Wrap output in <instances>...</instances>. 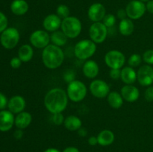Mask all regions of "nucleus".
<instances>
[{
  "mask_svg": "<svg viewBox=\"0 0 153 152\" xmlns=\"http://www.w3.org/2000/svg\"><path fill=\"white\" fill-rule=\"evenodd\" d=\"M68 99V95L65 90L61 88H54L45 95V107L52 114L62 113L67 108Z\"/></svg>",
  "mask_w": 153,
  "mask_h": 152,
  "instance_id": "1",
  "label": "nucleus"
},
{
  "mask_svg": "<svg viewBox=\"0 0 153 152\" xmlns=\"http://www.w3.org/2000/svg\"><path fill=\"white\" fill-rule=\"evenodd\" d=\"M42 61L46 68L55 69L61 66L64 61V53L59 46L49 44L42 52Z\"/></svg>",
  "mask_w": 153,
  "mask_h": 152,
  "instance_id": "2",
  "label": "nucleus"
},
{
  "mask_svg": "<svg viewBox=\"0 0 153 152\" xmlns=\"http://www.w3.org/2000/svg\"><path fill=\"white\" fill-rule=\"evenodd\" d=\"M61 31L65 34L68 38L74 39L81 34L82 25L81 21L75 16H69L62 20Z\"/></svg>",
  "mask_w": 153,
  "mask_h": 152,
  "instance_id": "3",
  "label": "nucleus"
},
{
  "mask_svg": "<svg viewBox=\"0 0 153 152\" xmlns=\"http://www.w3.org/2000/svg\"><path fill=\"white\" fill-rule=\"evenodd\" d=\"M97 43L91 40H80L74 47V54L80 60H87L91 58L97 51Z\"/></svg>",
  "mask_w": 153,
  "mask_h": 152,
  "instance_id": "4",
  "label": "nucleus"
},
{
  "mask_svg": "<svg viewBox=\"0 0 153 152\" xmlns=\"http://www.w3.org/2000/svg\"><path fill=\"white\" fill-rule=\"evenodd\" d=\"M88 89L85 83L81 80H75L68 83L67 93L69 99L73 102H80L85 98Z\"/></svg>",
  "mask_w": 153,
  "mask_h": 152,
  "instance_id": "5",
  "label": "nucleus"
},
{
  "mask_svg": "<svg viewBox=\"0 0 153 152\" xmlns=\"http://www.w3.org/2000/svg\"><path fill=\"white\" fill-rule=\"evenodd\" d=\"M19 40V33L15 28H7L1 34L0 41L4 48L12 49L16 47Z\"/></svg>",
  "mask_w": 153,
  "mask_h": 152,
  "instance_id": "6",
  "label": "nucleus"
},
{
  "mask_svg": "<svg viewBox=\"0 0 153 152\" xmlns=\"http://www.w3.org/2000/svg\"><path fill=\"white\" fill-rule=\"evenodd\" d=\"M126 62V57L118 50H111L105 55V63L110 69H120Z\"/></svg>",
  "mask_w": 153,
  "mask_h": 152,
  "instance_id": "7",
  "label": "nucleus"
},
{
  "mask_svg": "<svg viewBox=\"0 0 153 152\" xmlns=\"http://www.w3.org/2000/svg\"><path fill=\"white\" fill-rule=\"evenodd\" d=\"M108 35V28L101 22H94L89 28V36L95 43H102Z\"/></svg>",
  "mask_w": 153,
  "mask_h": 152,
  "instance_id": "8",
  "label": "nucleus"
},
{
  "mask_svg": "<svg viewBox=\"0 0 153 152\" xmlns=\"http://www.w3.org/2000/svg\"><path fill=\"white\" fill-rule=\"evenodd\" d=\"M146 10V4L140 0L129 1L126 7L127 16L131 19H138L144 15Z\"/></svg>",
  "mask_w": 153,
  "mask_h": 152,
  "instance_id": "9",
  "label": "nucleus"
},
{
  "mask_svg": "<svg viewBox=\"0 0 153 152\" xmlns=\"http://www.w3.org/2000/svg\"><path fill=\"white\" fill-rule=\"evenodd\" d=\"M30 43L37 49H44L50 43V35L46 31L37 30L30 35Z\"/></svg>",
  "mask_w": 153,
  "mask_h": 152,
  "instance_id": "10",
  "label": "nucleus"
},
{
  "mask_svg": "<svg viewBox=\"0 0 153 152\" xmlns=\"http://www.w3.org/2000/svg\"><path fill=\"white\" fill-rule=\"evenodd\" d=\"M90 91L96 98H104L110 92V87L105 80L97 79L93 80L90 84Z\"/></svg>",
  "mask_w": 153,
  "mask_h": 152,
  "instance_id": "11",
  "label": "nucleus"
},
{
  "mask_svg": "<svg viewBox=\"0 0 153 152\" xmlns=\"http://www.w3.org/2000/svg\"><path fill=\"white\" fill-rule=\"evenodd\" d=\"M137 80L141 86H149L153 83V68L150 65H143L137 72Z\"/></svg>",
  "mask_w": 153,
  "mask_h": 152,
  "instance_id": "12",
  "label": "nucleus"
},
{
  "mask_svg": "<svg viewBox=\"0 0 153 152\" xmlns=\"http://www.w3.org/2000/svg\"><path fill=\"white\" fill-rule=\"evenodd\" d=\"M88 15L92 22H101L106 15L105 7L101 3H94L88 9Z\"/></svg>",
  "mask_w": 153,
  "mask_h": 152,
  "instance_id": "13",
  "label": "nucleus"
},
{
  "mask_svg": "<svg viewBox=\"0 0 153 152\" xmlns=\"http://www.w3.org/2000/svg\"><path fill=\"white\" fill-rule=\"evenodd\" d=\"M120 94L126 101L132 103L139 98L140 91L132 84H126L122 87Z\"/></svg>",
  "mask_w": 153,
  "mask_h": 152,
  "instance_id": "14",
  "label": "nucleus"
},
{
  "mask_svg": "<svg viewBox=\"0 0 153 152\" xmlns=\"http://www.w3.org/2000/svg\"><path fill=\"white\" fill-rule=\"evenodd\" d=\"M61 19L57 14H49L43 19V25L46 31L54 32L59 29L61 25Z\"/></svg>",
  "mask_w": 153,
  "mask_h": 152,
  "instance_id": "15",
  "label": "nucleus"
},
{
  "mask_svg": "<svg viewBox=\"0 0 153 152\" xmlns=\"http://www.w3.org/2000/svg\"><path fill=\"white\" fill-rule=\"evenodd\" d=\"M14 121L13 113L10 111L2 110L0 112V131L5 132L11 129Z\"/></svg>",
  "mask_w": 153,
  "mask_h": 152,
  "instance_id": "16",
  "label": "nucleus"
},
{
  "mask_svg": "<svg viewBox=\"0 0 153 152\" xmlns=\"http://www.w3.org/2000/svg\"><path fill=\"white\" fill-rule=\"evenodd\" d=\"M25 101L23 97L20 95H15L9 100L7 103L9 111L12 113H19L24 110L25 107Z\"/></svg>",
  "mask_w": 153,
  "mask_h": 152,
  "instance_id": "17",
  "label": "nucleus"
},
{
  "mask_svg": "<svg viewBox=\"0 0 153 152\" xmlns=\"http://www.w3.org/2000/svg\"><path fill=\"white\" fill-rule=\"evenodd\" d=\"M83 74L88 78L93 79L95 78L99 74L100 72V67L98 63L93 60H88L84 63L83 68H82Z\"/></svg>",
  "mask_w": 153,
  "mask_h": 152,
  "instance_id": "18",
  "label": "nucleus"
},
{
  "mask_svg": "<svg viewBox=\"0 0 153 152\" xmlns=\"http://www.w3.org/2000/svg\"><path fill=\"white\" fill-rule=\"evenodd\" d=\"M32 120V116L28 112H21L15 118L14 124L18 129H25L28 128Z\"/></svg>",
  "mask_w": 153,
  "mask_h": 152,
  "instance_id": "19",
  "label": "nucleus"
},
{
  "mask_svg": "<svg viewBox=\"0 0 153 152\" xmlns=\"http://www.w3.org/2000/svg\"><path fill=\"white\" fill-rule=\"evenodd\" d=\"M121 80L126 84H133L137 80V72L131 66H126L121 69Z\"/></svg>",
  "mask_w": 153,
  "mask_h": 152,
  "instance_id": "20",
  "label": "nucleus"
},
{
  "mask_svg": "<svg viewBox=\"0 0 153 152\" xmlns=\"http://www.w3.org/2000/svg\"><path fill=\"white\" fill-rule=\"evenodd\" d=\"M64 125L68 131H76L82 127V122L76 116H68L65 118Z\"/></svg>",
  "mask_w": 153,
  "mask_h": 152,
  "instance_id": "21",
  "label": "nucleus"
},
{
  "mask_svg": "<svg viewBox=\"0 0 153 152\" xmlns=\"http://www.w3.org/2000/svg\"><path fill=\"white\" fill-rule=\"evenodd\" d=\"M28 4L25 0H14L10 4V10L17 16H22L28 10Z\"/></svg>",
  "mask_w": 153,
  "mask_h": 152,
  "instance_id": "22",
  "label": "nucleus"
},
{
  "mask_svg": "<svg viewBox=\"0 0 153 152\" xmlns=\"http://www.w3.org/2000/svg\"><path fill=\"white\" fill-rule=\"evenodd\" d=\"M98 144L102 146L111 145L114 141V134L110 130H103L97 136Z\"/></svg>",
  "mask_w": 153,
  "mask_h": 152,
  "instance_id": "23",
  "label": "nucleus"
},
{
  "mask_svg": "<svg viewBox=\"0 0 153 152\" xmlns=\"http://www.w3.org/2000/svg\"><path fill=\"white\" fill-rule=\"evenodd\" d=\"M107 100L111 107L114 109H119L123 104V98L120 93L117 91L110 92L107 96Z\"/></svg>",
  "mask_w": 153,
  "mask_h": 152,
  "instance_id": "24",
  "label": "nucleus"
},
{
  "mask_svg": "<svg viewBox=\"0 0 153 152\" xmlns=\"http://www.w3.org/2000/svg\"><path fill=\"white\" fill-rule=\"evenodd\" d=\"M34 56V50L30 45L25 44L20 46L18 51V58L22 62L26 63L31 61Z\"/></svg>",
  "mask_w": 153,
  "mask_h": 152,
  "instance_id": "25",
  "label": "nucleus"
},
{
  "mask_svg": "<svg viewBox=\"0 0 153 152\" xmlns=\"http://www.w3.org/2000/svg\"><path fill=\"white\" fill-rule=\"evenodd\" d=\"M134 25L133 22L129 18L122 19L119 24V31L122 35L130 36L133 33Z\"/></svg>",
  "mask_w": 153,
  "mask_h": 152,
  "instance_id": "26",
  "label": "nucleus"
},
{
  "mask_svg": "<svg viewBox=\"0 0 153 152\" xmlns=\"http://www.w3.org/2000/svg\"><path fill=\"white\" fill-rule=\"evenodd\" d=\"M67 39L68 37L65 35L62 31H56L52 32V34L50 35V42L55 46H64L67 43Z\"/></svg>",
  "mask_w": 153,
  "mask_h": 152,
  "instance_id": "27",
  "label": "nucleus"
},
{
  "mask_svg": "<svg viewBox=\"0 0 153 152\" xmlns=\"http://www.w3.org/2000/svg\"><path fill=\"white\" fill-rule=\"evenodd\" d=\"M57 15L59 16L61 19H64L70 16V8L65 4H60L58 6L56 10Z\"/></svg>",
  "mask_w": 153,
  "mask_h": 152,
  "instance_id": "28",
  "label": "nucleus"
},
{
  "mask_svg": "<svg viewBox=\"0 0 153 152\" xmlns=\"http://www.w3.org/2000/svg\"><path fill=\"white\" fill-rule=\"evenodd\" d=\"M143 58L139 54H133L128 58V65L131 67H137L142 63Z\"/></svg>",
  "mask_w": 153,
  "mask_h": 152,
  "instance_id": "29",
  "label": "nucleus"
},
{
  "mask_svg": "<svg viewBox=\"0 0 153 152\" xmlns=\"http://www.w3.org/2000/svg\"><path fill=\"white\" fill-rule=\"evenodd\" d=\"M116 17L115 16H114L113 14H111V13H108V14H106L105 16V17L103 18L102 19V23L105 25L107 28H111L112 26L115 25L116 23Z\"/></svg>",
  "mask_w": 153,
  "mask_h": 152,
  "instance_id": "30",
  "label": "nucleus"
},
{
  "mask_svg": "<svg viewBox=\"0 0 153 152\" xmlns=\"http://www.w3.org/2000/svg\"><path fill=\"white\" fill-rule=\"evenodd\" d=\"M63 78L67 82V83H70L76 80V72L73 69H67L64 73Z\"/></svg>",
  "mask_w": 153,
  "mask_h": 152,
  "instance_id": "31",
  "label": "nucleus"
},
{
  "mask_svg": "<svg viewBox=\"0 0 153 152\" xmlns=\"http://www.w3.org/2000/svg\"><path fill=\"white\" fill-rule=\"evenodd\" d=\"M143 60L148 65H153V50H146L143 55Z\"/></svg>",
  "mask_w": 153,
  "mask_h": 152,
  "instance_id": "32",
  "label": "nucleus"
},
{
  "mask_svg": "<svg viewBox=\"0 0 153 152\" xmlns=\"http://www.w3.org/2000/svg\"><path fill=\"white\" fill-rule=\"evenodd\" d=\"M64 119L65 118L62 113H57L52 114V122L55 125H61L62 124H64Z\"/></svg>",
  "mask_w": 153,
  "mask_h": 152,
  "instance_id": "33",
  "label": "nucleus"
},
{
  "mask_svg": "<svg viewBox=\"0 0 153 152\" xmlns=\"http://www.w3.org/2000/svg\"><path fill=\"white\" fill-rule=\"evenodd\" d=\"M7 27V19L5 15L0 12V33H2Z\"/></svg>",
  "mask_w": 153,
  "mask_h": 152,
  "instance_id": "34",
  "label": "nucleus"
},
{
  "mask_svg": "<svg viewBox=\"0 0 153 152\" xmlns=\"http://www.w3.org/2000/svg\"><path fill=\"white\" fill-rule=\"evenodd\" d=\"M110 77L113 80H118L121 77V70L119 69H111L109 72Z\"/></svg>",
  "mask_w": 153,
  "mask_h": 152,
  "instance_id": "35",
  "label": "nucleus"
},
{
  "mask_svg": "<svg viewBox=\"0 0 153 152\" xmlns=\"http://www.w3.org/2000/svg\"><path fill=\"white\" fill-rule=\"evenodd\" d=\"M144 98L149 102L153 101V86H149L144 92Z\"/></svg>",
  "mask_w": 153,
  "mask_h": 152,
  "instance_id": "36",
  "label": "nucleus"
},
{
  "mask_svg": "<svg viewBox=\"0 0 153 152\" xmlns=\"http://www.w3.org/2000/svg\"><path fill=\"white\" fill-rule=\"evenodd\" d=\"M10 66L13 69H18L20 67L21 64H22V61L18 57H14L10 60Z\"/></svg>",
  "mask_w": 153,
  "mask_h": 152,
  "instance_id": "37",
  "label": "nucleus"
},
{
  "mask_svg": "<svg viewBox=\"0 0 153 152\" xmlns=\"http://www.w3.org/2000/svg\"><path fill=\"white\" fill-rule=\"evenodd\" d=\"M7 105V98L4 94L0 92V110H3Z\"/></svg>",
  "mask_w": 153,
  "mask_h": 152,
  "instance_id": "38",
  "label": "nucleus"
},
{
  "mask_svg": "<svg viewBox=\"0 0 153 152\" xmlns=\"http://www.w3.org/2000/svg\"><path fill=\"white\" fill-rule=\"evenodd\" d=\"M126 16H127L126 11V10H124V9H120V10L117 11V17L119 18V19H120L121 20H122V19H126Z\"/></svg>",
  "mask_w": 153,
  "mask_h": 152,
  "instance_id": "39",
  "label": "nucleus"
},
{
  "mask_svg": "<svg viewBox=\"0 0 153 152\" xmlns=\"http://www.w3.org/2000/svg\"><path fill=\"white\" fill-rule=\"evenodd\" d=\"M13 136H14V137L16 139H20L22 137V136H23V131H22V129L16 130L14 132V134H13Z\"/></svg>",
  "mask_w": 153,
  "mask_h": 152,
  "instance_id": "40",
  "label": "nucleus"
},
{
  "mask_svg": "<svg viewBox=\"0 0 153 152\" xmlns=\"http://www.w3.org/2000/svg\"><path fill=\"white\" fill-rule=\"evenodd\" d=\"M146 10L149 12L150 13L153 14V0H150V1H147L146 4Z\"/></svg>",
  "mask_w": 153,
  "mask_h": 152,
  "instance_id": "41",
  "label": "nucleus"
},
{
  "mask_svg": "<svg viewBox=\"0 0 153 152\" xmlns=\"http://www.w3.org/2000/svg\"><path fill=\"white\" fill-rule=\"evenodd\" d=\"M88 143L92 146L96 145L97 144H98V139H97V137H94V136L91 137L89 139H88Z\"/></svg>",
  "mask_w": 153,
  "mask_h": 152,
  "instance_id": "42",
  "label": "nucleus"
},
{
  "mask_svg": "<svg viewBox=\"0 0 153 152\" xmlns=\"http://www.w3.org/2000/svg\"><path fill=\"white\" fill-rule=\"evenodd\" d=\"M78 134H79L80 137H85L88 135V131H87L86 128H81L80 129L78 130Z\"/></svg>",
  "mask_w": 153,
  "mask_h": 152,
  "instance_id": "43",
  "label": "nucleus"
},
{
  "mask_svg": "<svg viewBox=\"0 0 153 152\" xmlns=\"http://www.w3.org/2000/svg\"><path fill=\"white\" fill-rule=\"evenodd\" d=\"M63 152H79V151L75 147H67L64 149Z\"/></svg>",
  "mask_w": 153,
  "mask_h": 152,
  "instance_id": "44",
  "label": "nucleus"
},
{
  "mask_svg": "<svg viewBox=\"0 0 153 152\" xmlns=\"http://www.w3.org/2000/svg\"><path fill=\"white\" fill-rule=\"evenodd\" d=\"M44 152H60V151L58 150V149L52 148H51L46 149Z\"/></svg>",
  "mask_w": 153,
  "mask_h": 152,
  "instance_id": "45",
  "label": "nucleus"
},
{
  "mask_svg": "<svg viewBox=\"0 0 153 152\" xmlns=\"http://www.w3.org/2000/svg\"><path fill=\"white\" fill-rule=\"evenodd\" d=\"M140 1H143V2H147V1H150V0H140Z\"/></svg>",
  "mask_w": 153,
  "mask_h": 152,
  "instance_id": "46",
  "label": "nucleus"
}]
</instances>
